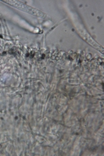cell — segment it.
Segmentation results:
<instances>
[{
    "label": "cell",
    "instance_id": "1",
    "mask_svg": "<svg viewBox=\"0 0 104 156\" xmlns=\"http://www.w3.org/2000/svg\"><path fill=\"white\" fill-rule=\"evenodd\" d=\"M7 3L13 5V6H14L15 7H16L17 9H20L22 10V11H26L27 12H29V13H31L33 15H34V16H38L39 17H44L45 16V15L44 13H42V12H40L39 11H38L36 9H34L31 8V7L30 6H26V5H24L23 3H22V2H6Z\"/></svg>",
    "mask_w": 104,
    "mask_h": 156
},
{
    "label": "cell",
    "instance_id": "2",
    "mask_svg": "<svg viewBox=\"0 0 104 156\" xmlns=\"http://www.w3.org/2000/svg\"><path fill=\"white\" fill-rule=\"evenodd\" d=\"M80 34H81V36H82L83 37H84V39H85V40H87L88 42H89V43H90L91 45H92V47H95L96 49H99V51H101V52L103 53V49L102 47H101L100 46V45L98 43H96V42L95 41V40H94L90 36H89V34H85L84 31H83V32H81Z\"/></svg>",
    "mask_w": 104,
    "mask_h": 156
}]
</instances>
